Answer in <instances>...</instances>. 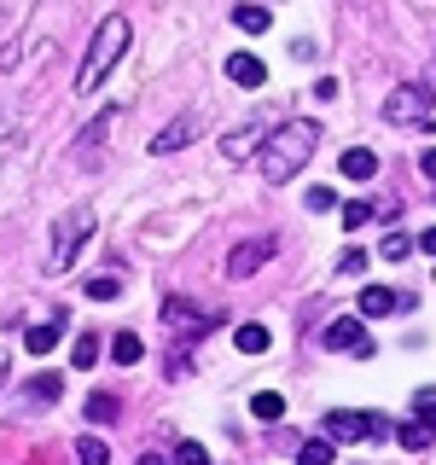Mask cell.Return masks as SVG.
Wrapping results in <instances>:
<instances>
[{"instance_id":"cell-25","label":"cell","mask_w":436,"mask_h":465,"mask_svg":"<svg viewBox=\"0 0 436 465\" xmlns=\"http://www.w3.org/2000/svg\"><path fill=\"white\" fill-rule=\"evenodd\" d=\"M256 419H285V396H273V390H262V396L251 401Z\"/></svg>"},{"instance_id":"cell-11","label":"cell","mask_w":436,"mask_h":465,"mask_svg":"<svg viewBox=\"0 0 436 465\" xmlns=\"http://www.w3.org/2000/svg\"><path fill=\"white\" fill-rule=\"evenodd\" d=\"M58 396H64V378H58V372H35V378H29V384H24V396H18V401H35V407H53Z\"/></svg>"},{"instance_id":"cell-23","label":"cell","mask_w":436,"mask_h":465,"mask_svg":"<svg viewBox=\"0 0 436 465\" xmlns=\"http://www.w3.org/2000/svg\"><path fill=\"white\" fill-rule=\"evenodd\" d=\"M233 24H239L244 35H262V29H268V12H262V6H239V12H233Z\"/></svg>"},{"instance_id":"cell-16","label":"cell","mask_w":436,"mask_h":465,"mask_svg":"<svg viewBox=\"0 0 436 465\" xmlns=\"http://www.w3.org/2000/svg\"><path fill=\"white\" fill-rule=\"evenodd\" d=\"M390 309H396V291H384V285H367V291H361V314H367V320L390 314Z\"/></svg>"},{"instance_id":"cell-3","label":"cell","mask_w":436,"mask_h":465,"mask_svg":"<svg viewBox=\"0 0 436 465\" xmlns=\"http://www.w3.org/2000/svg\"><path fill=\"white\" fill-rule=\"evenodd\" d=\"M367 436H390V419L378 413H332L326 419V442H367Z\"/></svg>"},{"instance_id":"cell-7","label":"cell","mask_w":436,"mask_h":465,"mask_svg":"<svg viewBox=\"0 0 436 465\" xmlns=\"http://www.w3.org/2000/svg\"><path fill=\"white\" fill-rule=\"evenodd\" d=\"M164 326L174 331V338H203V331H210V314H198L193 302L169 297V302H164Z\"/></svg>"},{"instance_id":"cell-32","label":"cell","mask_w":436,"mask_h":465,"mask_svg":"<svg viewBox=\"0 0 436 465\" xmlns=\"http://www.w3.org/2000/svg\"><path fill=\"white\" fill-rule=\"evenodd\" d=\"M419 251H425V256H436V227H425V232H419Z\"/></svg>"},{"instance_id":"cell-24","label":"cell","mask_w":436,"mask_h":465,"mask_svg":"<svg viewBox=\"0 0 436 465\" xmlns=\"http://www.w3.org/2000/svg\"><path fill=\"white\" fill-rule=\"evenodd\" d=\"M70 361H76L82 372H87V367L99 361V338H94V331H82V338H76V349H70Z\"/></svg>"},{"instance_id":"cell-13","label":"cell","mask_w":436,"mask_h":465,"mask_svg":"<svg viewBox=\"0 0 436 465\" xmlns=\"http://www.w3.org/2000/svg\"><path fill=\"white\" fill-rule=\"evenodd\" d=\"M343 174H349V181H372V174H378V157L367 152V145H349V152H343V163H338Z\"/></svg>"},{"instance_id":"cell-31","label":"cell","mask_w":436,"mask_h":465,"mask_svg":"<svg viewBox=\"0 0 436 465\" xmlns=\"http://www.w3.org/2000/svg\"><path fill=\"white\" fill-rule=\"evenodd\" d=\"M314 99H338V76H320L314 82Z\"/></svg>"},{"instance_id":"cell-6","label":"cell","mask_w":436,"mask_h":465,"mask_svg":"<svg viewBox=\"0 0 436 465\" xmlns=\"http://www.w3.org/2000/svg\"><path fill=\"white\" fill-rule=\"evenodd\" d=\"M320 343H326V349H349V355H372V338L361 331L355 314H338L326 331H320Z\"/></svg>"},{"instance_id":"cell-1","label":"cell","mask_w":436,"mask_h":465,"mask_svg":"<svg viewBox=\"0 0 436 465\" xmlns=\"http://www.w3.org/2000/svg\"><path fill=\"white\" fill-rule=\"evenodd\" d=\"M314 145H320V123H309V116H291V123H280L273 128V140L262 145V181L268 186H280V181H291L302 163L314 157Z\"/></svg>"},{"instance_id":"cell-19","label":"cell","mask_w":436,"mask_h":465,"mask_svg":"<svg viewBox=\"0 0 436 465\" xmlns=\"http://www.w3.org/2000/svg\"><path fill=\"white\" fill-rule=\"evenodd\" d=\"M58 331H64V326H29L24 331V349H29V355H47V349L58 343Z\"/></svg>"},{"instance_id":"cell-15","label":"cell","mask_w":436,"mask_h":465,"mask_svg":"<svg viewBox=\"0 0 436 465\" xmlns=\"http://www.w3.org/2000/svg\"><path fill=\"white\" fill-rule=\"evenodd\" d=\"M431 436H436V425H425V419H407V425L396 430V442L407 448V454H419V448H431Z\"/></svg>"},{"instance_id":"cell-21","label":"cell","mask_w":436,"mask_h":465,"mask_svg":"<svg viewBox=\"0 0 436 465\" xmlns=\"http://www.w3.org/2000/svg\"><path fill=\"white\" fill-rule=\"evenodd\" d=\"M123 413V401L116 396H105V390H99V396H87V419H99V425H105V419H116Z\"/></svg>"},{"instance_id":"cell-27","label":"cell","mask_w":436,"mask_h":465,"mask_svg":"<svg viewBox=\"0 0 436 465\" xmlns=\"http://www.w3.org/2000/svg\"><path fill=\"white\" fill-rule=\"evenodd\" d=\"M302 203H309L314 215H326L332 203H338V193H332V186H309V193H302Z\"/></svg>"},{"instance_id":"cell-22","label":"cell","mask_w":436,"mask_h":465,"mask_svg":"<svg viewBox=\"0 0 436 465\" xmlns=\"http://www.w3.org/2000/svg\"><path fill=\"white\" fill-rule=\"evenodd\" d=\"M87 297H94V302L123 297V280H116V273H99V280H87Z\"/></svg>"},{"instance_id":"cell-29","label":"cell","mask_w":436,"mask_h":465,"mask_svg":"<svg viewBox=\"0 0 436 465\" xmlns=\"http://www.w3.org/2000/svg\"><path fill=\"white\" fill-rule=\"evenodd\" d=\"M174 465H210V454H203V442H181L174 448Z\"/></svg>"},{"instance_id":"cell-10","label":"cell","mask_w":436,"mask_h":465,"mask_svg":"<svg viewBox=\"0 0 436 465\" xmlns=\"http://www.w3.org/2000/svg\"><path fill=\"white\" fill-rule=\"evenodd\" d=\"M262 145H268V140H262V116H251V123H244V128H233V134L222 140V152L227 157H262Z\"/></svg>"},{"instance_id":"cell-14","label":"cell","mask_w":436,"mask_h":465,"mask_svg":"<svg viewBox=\"0 0 436 465\" xmlns=\"http://www.w3.org/2000/svg\"><path fill=\"white\" fill-rule=\"evenodd\" d=\"M140 355H145L140 331H116V338H111V361H116V367H134Z\"/></svg>"},{"instance_id":"cell-5","label":"cell","mask_w":436,"mask_h":465,"mask_svg":"<svg viewBox=\"0 0 436 465\" xmlns=\"http://www.w3.org/2000/svg\"><path fill=\"white\" fill-rule=\"evenodd\" d=\"M431 105H436L431 87H396L384 99V123H431Z\"/></svg>"},{"instance_id":"cell-12","label":"cell","mask_w":436,"mask_h":465,"mask_svg":"<svg viewBox=\"0 0 436 465\" xmlns=\"http://www.w3.org/2000/svg\"><path fill=\"white\" fill-rule=\"evenodd\" d=\"M227 76L239 82V87H262V82H268V70H262V58H251V53H233L227 58Z\"/></svg>"},{"instance_id":"cell-8","label":"cell","mask_w":436,"mask_h":465,"mask_svg":"<svg viewBox=\"0 0 436 465\" xmlns=\"http://www.w3.org/2000/svg\"><path fill=\"white\" fill-rule=\"evenodd\" d=\"M268 256H273V239H251V244H239V251L227 256V273H233V280H251Z\"/></svg>"},{"instance_id":"cell-4","label":"cell","mask_w":436,"mask_h":465,"mask_svg":"<svg viewBox=\"0 0 436 465\" xmlns=\"http://www.w3.org/2000/svg\"><path fill=\"white\" fill-rule=\"evenodd\" d=\"M87 232H94V210H87V203H82V210H70L64 222L53 227V262H58V268H70V256L82 251Z\"/></svg>"},{"instance_id":"cell-26","label":"cell","mask_w":436,"mask_h":465,"mask_svg":"<svg viewBox=\"0 0 436 465\" xmlns=\"http://www.w3.org/2000/svg\"><path fill=\"white\" fill-rule=\"evenodd\" d=\"M372 215H378L372 203H343V227H349V232H361V227L372 222Z\"/></svg>"},{"instance_id":"cell-9","label":"cell","mask_w":436,"mask_h":465,"mask_svg":"<svg viewBox=\"0 0 436 465\" xmlns=\"http://www.w3.org/2000/svg\"><path fill=\"white\" fill-rule=\"evenodd\" d=\"M193 134H198V111H181V116H174V123L164 128V134L152 140V152H164V157H169V152H181V145L193 140Z\"/></svg>"},{"instance_id":"cell-20","label":"cell","mask_w":436,"mask_h":465,"mask_svg":"<svg viewBox=\"0 0 436 465\" xmlns=\"http://www.w3.org/2000/svg\"><path fill=\"white\" fill-rule=\"evenodd\" d=\"M76 460L82 465H111V448L99 442V436H82V442H76Z\"/></svg>"},{"instance_id":"cell-2","label":"cell","mask_w":436,"mask_h":465,"mask_svg":"<svg viewBox=\"0 0 436 465\" xmlns=\"http://www.w3.org/2000/svg\"><path fill=\"white\" fill-rule=\"evenodd\" d=\"M123 47H128V18H123V12H111V18L94 29V47H87L82 70H76V94H94V87L105 82V70L123 58Z\"/></svg>"},{"instance_id":"cell-28","label":"cell","mask_w":436,"mask_h":465,"mask_svg":"<svg viewBox=\"0 0 436 465\" xmlns=\"http://www.w3.org/2000/svg\"><path fill=\"white\" fill-rule=\"evenodd\" d=\"M297 465H332V442H302Z\"/></svg>"},{"instance_id":"cell-17","label":"cell","mask_w":436,"mask_h":465,"mask_svg":"<svg viewBox=\"0 0 436 465\" xmlns=\"http://www.w3.org/2000/svg\"><path fill=\"white\" fill-rule=\"evenodd\" d=\"M233 343H239V355H268V326H239Z\"/></svg>"},{"instance_id":"cell-18","label":"cell","mask_w":436,"mask_h":465,"mask_svg":"<svg viewBox=\"0 0 436 465\" xmlns=\"http://www.w3.org/2000/svg\"><path fill=\"white\" fill-rule=\"evenodd\" d=\"M413 251H419V239H407V232H390V239L378 244V256H384V262H407Z\"/></svg>"},{"instance_id":"cell-30","label":"cell","mask_w":436,"mask_h":465,"mask_svg":"<svg viewBox=\"0 0 436 465\" xmlns=\"http://www.w3.org/2000/svg\"><path fill=\"white\" fill-rule=\"evenodd\" d=\"M361 268H367V256H361V251H343V256H338V273H343V280H355Z\"/></svg>"},{"instance_id":"cell-33","label":"cell","mask_w":436,"mask_h":465,"mask_svg":"<svg viewBox=\"0 0 436 465\" xmlns=\"http://www.w3.org/2000/svg\"><path fill=\"white\" fill-rule=\"evenodd\" d=\"M419 169H425L431 181H436V152H425V157H419Z\"/></svg>"}]
</instances>
